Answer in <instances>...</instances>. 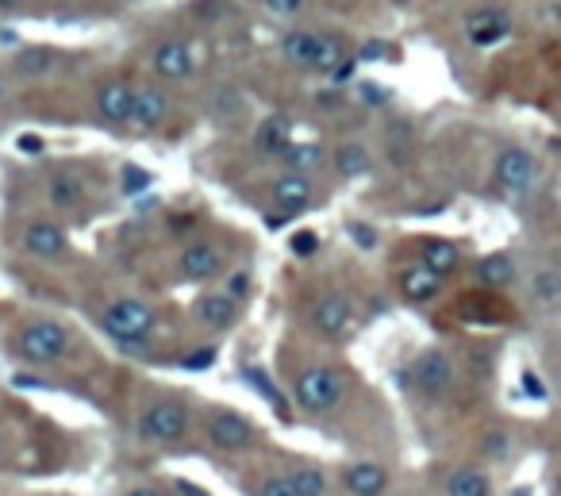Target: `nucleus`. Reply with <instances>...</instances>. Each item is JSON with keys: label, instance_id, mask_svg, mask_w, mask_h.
<instances>
[{"label": "nucleus", "instance_id": "obj_17", "mask_svg": "<svg viewBox=\"0 0 561 496\" xmlns=\"http://www.w3.org/2000/svg\"><path fill=\"white\" fill-rule=\"evenodd\" d=\"M293 116L289 112H269L266 120L254 131V150L266 158H281L285 150L293 147Z\"/></svg>", "mask_w": 561, "mask_h": 496}, {"label": "nucleus", "instance_id": "obj_3", "mask_svg": "<svg viewBox=\"0 0 561 496\" xmlns=\"http://www.w3.org/2000/svg\"><path fill=\"white\" fill-rule=\"evenodd\" d=\"M74 343V335L62 327L58 320H31L20 327V335H16V354L31 362V366H50V362H62L66 358V350Z\"/></svg>", "mask_w": 561, "mask_h": 496}, {"label": "nucleus", "instance_id": "obj_43", "mask_svg": "<svg viewBox=\"0 0 561 496\" xmlns=\"http://www.w3.org/2000/svg\"><path fill=\"white\" fill-rule=\"evenodd\" d=\"M523 389H527V393H531L535 400L546 397V389H542V381H538L535 373H523Z\"/></svg>", "mask_w": 561, "mask_h": 496}, {"label": "nucleus", "instance_id": "obj_38", "mask_svg": "<svg viewBox=\"0 0 561 496\" xmlns=\"http://www.w3.org/2000/svg\"><path fill=\"white\" fill-rule=\"evenodd\" d=\"M354 58H358V62H385V58H389V47H385V39H366L362 47L354 50Z\"/></svg>", "mask_w": 561, "mask_h": 496}, {"label": "nucleus", "instance_id": "obj_47", "mask_svg": "<svg viewBox=\"0 0 561 496\" xmlns=\"http://www.w3.org/2000/svg\"><path fill=\"white\" fill-rule=\"evenodd\" d=\"M127 496H162V493H158V489H131Z\"/></svg>", "mask_w": 561, "mask_h": 496}, {"label": "nucleus", "instance_id": "obj_41", "mask_svg": "<svg viewBox=\"0 0 561 496\" xmlns=\"http://www.w3.org/2000/svg\"><path fill=\"white\" fill-rule=\"evenodd\" d=\"M212 362H216V350L200 347V350H193V354H185V362H181V366H185V370H208Z\"/></svg>", "mask_w": 561, "mask_h": 496}, {"label": "nucleus", "instance_id": "obj_49", "mask_svg": "<svg viewBox=\"0 0 561 496\" xmlns=\"http://www.w3.org/2000/svg\"><path fill=\"white\" fill-rule=\"evenodd\" d=\"M554 496H561V473H558V481H554Z\"/></svg>", "mask_w": 561, "mask_h": 496}, {"label": "nucleus", "instance_id": "obj_4", "mask_svg": "<svg viewBox=\"0 0 561 496\" xmlns=\"http://www.w3.org/2000/svg\"><path fill=\"white\" fill-rule=\"evenodd\" d=\"M139 439L143 443H154V447H173L189 435V408L177 397L154 400L139 412V423H135Z\"/></svg>", "mask_w": 561, "mask_h": 496}, {"label": "nucleus", "instance_id": "obj_48", "mask_svg": "<svg viewBox=\"0 0 561 496\" xmlns=\"http://www.w3.org/2000/svg\"><path fill=\"white\" fill-rule=\"evenodd\" d=\"M4 100H8V81L0 77V108H4Z\"/></svg>", "mask_w": 561, "mask_h": 496}, {"label": "nucleus", "instance_id": "obj_23", "mask_svg": "<svg viewBox=\"0 0 561 496\" xmlns=\"http://www.w3.org/2000/svg\"><path fill=\"white\" fill-rule=\"evenodd\" d=\"M419 262L446 281L450 273H458V266H462V250H458V243H450V239H423L419 243Z\"/></svg>", "mask_w": 561, "mask_h": 496}, {"label": "nucleus", "instance_id": "obj_27", "mask_svg": "<svg viewBox=\"0 0 561 496\" xmlns=\"http://www.w3.org/2000/svg\"><path fill=\"white\" fill-rule=\"evenodd\" d=\"M335 170H339L346 181L350 177H362V174H369L373 170V154H369V147L366 143H342L339 150H335Z\"/></svg>", "mask_w": 561, "mask_h": 496}, {"label": "nucleus", "instance_id": "obj_11", "mask_svg": "<svg viewBox=\"0 0 561 496\" xmlns=\"http://www.w3.org/2000/svg\"><path fill=\"white\" fill-rule=\"evenodd\" d=\"M24 250L31 258H43V262H58L62 254H70V235L66 227L54 224V220H31L24 227Z\"/></svg>", "mask_w": 561, "mask_h": 496}, {"label": "nucleus", "instance_id": "obj_1", "mask_svg": "<svg viewBox=\"0 0 561 496\" xmlns=\"http://www.w3.org/2000/svg\"><path fill=\"white\" fill-rule=\"evenodd\" d=\"M346 397V373L339 366H308L296 373L293 400L296 408H304L308 416H327L335 412Z\"/></svg>", "mask_w": 561, "mask_h": 496}, {"label": "nucleus", "instance_id": "obj_45", "mask_svg": "<svg viewBox=\"0 0 561 496\" xmlns=\"http://www.w3.org/2000/svg\"><path fill=\"white\" fill-rule=\"evenodd\" d=\"M177 489H181L185 496H204L200 489H196V485H189V481H177Z\"/></svg>", "mask_w": 561, "mask_h": 496}, {"label": "nucleus", "instance_id": "obj_22", "mask_svg": "<svg viewBox=\"0 0 561 496\" xmlns=\"http://www.w3.org/2000/svg\"><path fill=\"white\" fill-rule=\"evenodd\" d=\"M58 62H62V54L50 47H24L16 58H12V74L20 77V81H39V77H47L58 70Z\"/></svg>", "mask_w": 561, "mask_h": 496}, {"label": "nucleus", "instance_id": "obj_20", "mask_svg": "<svg viewBox=\"0 0 561 496\" xmlns=\"http://www.w3.org/2000/svg\"><path fill=\"white\" fill-rule=\"evenodd\" d=\"M458 312H462V320H469V323H508L512 320V308L496 297V293H488V289L469 293V297L458 300Z\"/></svg>", "mask_w": 561, "mask_h": 496}, {"label": "nucleus", "instance_id": "obj_21", "mask_svg": "<svg viewBox=\"0 0 561 496\" xmlns=\"http://www.w3.org/2000/svg\"><path fill=\"white\" fill-rule=\"evenodd\" d=\"M319 50H323V31H285L281 35V54L293 62V66H300V70H312L319 58Z\"/></svg>", "mask_w": 561, "mask_h": 496}, {"label": "nucleus", "instance_id": "obj_6", "mask_svg": "<svg viewBox=\"0 0 561 496\" xmlns=\"http://www.w3.org/2000/svg\"><path fill=\"white\" fill-rule=\"evenodd\" d=\"M93 108H97L100 124L108 127L131 124V116H135V85L123 81V77H108L104 85H97V93H93Z\"/></svg>", "mask_w": 561, "mask_h": 496}, {"label": "nucleus", "instance_id": "obj_44", "mask_svg": "<svg viewBox=\"0 0 561 496\" xmlns=\"http://www.w3.org/2000/svg\"><path fill=\"white\" fill-rule=\"evenodd\" d=\"M20 150L24 154H43V139L39 135H20Z\"/></svg>", "mask_w": 561, "mask_h": 496}, {"label": "nucleus", "instance_id": "obj_7", "mask_svg": "<svg viewBox=\"0 0 561 496\" xmlns=\"http://www.w3.org/2000/svg\"><path fill=\"white\" fill-rule=\"evenodd\" d=\"M150 70L162 81H189L196 74V54L189 39H162L150 50Z\"/></svg>", "mask_w": 561, "mask_h": 496}, {"label": "nucleus", "instance_id": "obj_10", "mask_svg": "<svg viewBox=\"0 0 561 496\" xmlns=\"http://www.w3.org/2000/svg\"><path fill=\"white\" fill-rule=\"evenodd\" d=\"M412 381L423 397H442L454 385V362L446 350H423L412 366Z\"/></svg>", "mask_w": 561, "mask_h": 496}, {"label": "nucleus", "instance_id": "obj_19", "mask_svg": "<svg viewBox=\"0 0 561 496\" xmlns=\"http://www.w3.org/2000/svg\"><path fill=\"white\" fill-rule=\"evenodd\" d=\"M342 485L350 496H385L389 493V470L381 462H354L342 473Z\"/></svg>", "mask_w": 561, "mask_h": 496}, {"label": "nucleus", "instance_id": "obj_31", "mask_svg": "<svg viewBox=\"0 0 561 496\" xmlns=\"http://www.w3.org/2000/svg\"><path fill=\"white\" fill-rule=\"evenodd\" d=\"M246 385H250V389H258V393H262V397H266L269 404L277 408V416H285V420H289V404H285V397H281V393L273 389V381L266 377V370L250 366V370H246Z\"/></svg>", "mask_w": 561, "mask_h": 496}, {"label": "nucleus", "instance_id": "obj_28", "mask_svg": "<svg viewBox=\"0 0 561 496\" xmlns=\"http://www.w3.org/2000/svg\"><path fill=\"white\" fill-rule=\"evenodd\" d=\"M446 496H492V481L477 466H462L446 477Z\"/></svg>", "mask_w": 561, "mask_h": 496}, {"label": "nucleus", "instance_id": "obj_15", "mask_svg": "<svg viewBox=\"0 0 561 496\" xmlns=\"http://www.w3.org/2000/svg\"><path fill=\"white\" fill-rule=\"evenodd\" d=\"M269 197L273 204L281 208V216H300L304 208H312V200H316V185H312V177H296V174H281L273 185H269Z\"/></svg>", "mask_w": 561, "mask_h": 496}, {"label": "nucleus", "instance_id": "obj_34", "mask_svg": "<svg viewBox=\"0 0 561 496\" xmlns=\"http://www.w3.org/2000/svg\"><path fill=\"white\" fill-rule=\"evenodd\" d=\"M358 70H362V62H358L354 54H350V58H342L339 66H335V70L327 74V81H331V89H342V85H350V81L358 77Z\"/></svg>", "mask_w": 561, "mask_h": 496}, {"label": "nucleus", "instance_id": "obj_40", "mask_svg": "<svg viewBox=\"0 0 561 496\" xmlns=\"http://www.w3.org/2000/svg\"><path fill=\"white\" fill-rule=\"evenodd\" d=\"M254 496H296L293 485H289V477H266V481H258V493Z\"/></svg>", "mask_w": 561, "mask_h": 496}, {"label": "nucleus", "instance_id": "obj_29", "mask_svg": "<svg viewBox=\"0 0 561 496\" xmlns=\"http://www.w3.org/2000/svg\"><path fill=\"white\" fill-rule=\"evenodd\" d=\"M531 300L546 312L561 308V270H538L531 277Z\"/></svg>", "mask_w": 561, "mask_h": 496}, {"label": "nucleus", "instance_id": "obj_32", "mask_svg": "<svg viewBox=\"0 0 561 496\" xmlns=\"http://www.w3.org/2000/svg\"><path fill=\"white\" fill-rule=\"evenodd\" d=\"M196 20H204V24H223V20H231L235 16V4L231 0H196Z\"/></svg>", "mask_w": 561, "mask_h": 496}, {"label": "nucleus", "instance_id": "obj_26", "mask_svg": "<svg viewBox=\"0 0 561 496\" xmlns=\"http://www.w3.org/2000/svg\"><path fill=\"white\" fill-rule=\"evenodd\" d=\"M277 162H281L285 174L308 177V174H319V170L327 166V150L319 147V143H293Z\"/></svg>", "mask_w": 561, "mask_h": 496}, {"label": "nucleus", "instance_id": "obj_30", "mask_svg": "<svg viewBox=\"0 0 561 496\" xmlns=\"http://www.w3.org/2000/svg\"><path fill=\"white\" fill-rule=\"evenodd\" d=\"M296 496H327V473L319 466H293L285 473Z\"/></svg>", "mask_w": 561, "mask_h": 496}, {"label": "nucleus", "instance_id": "obj_5", "mask_svg": "<svg viewBox=\"0 0 561 496\" xmlns=\"http://www.w3.org/2000/svg\"><path fill=\"white\" fill-rule=\"evenodd\" d=\"M492 177L508 193H527V189H535L538 177H542V162H538L535 150L508 143V147L496 150V158H492Z\"/></svg>", "mask_w": 561, "mask_h": 496}, {"label": "nucleus", "instance_id": "obj_2", "mask_svg": "<svg viewBox=\"0 0 561 496\" xmlns=\"http://www.w3.org/2000/svg\"><path fill=\"white\" fill-rule=\"evenodd\" d=\"M100 327H104L120 347H143L150 335H154V327H158V312L150 308L147 300L120 297L100 312Z\"/></svg>", "mask_w": 561, "mask_h": 496}, {"label": "nucleus", "instance_id": "obj_18", "mask_svg": "<svg viewBox=\"0 0 561 496\" xmlns=\"http://www.w3.org/2000/svg\"><path fill=\"white\" fill-rule=\"evenodd\" d=\"M239 312H243V304H239V300H231L223 289H216V293H204V297L193 304V316L204 323L208 331H227V327H235Z\"/></svg>", "mask_w": 561, "mask_h": 496}, {"label": "nucleus", "instance_id": "obj_46", "mask_svg": "<svg viewBox=\"0 0 561 496\" xmlns=\"http://www.w3.org/2000/svg\"><path fill=\"white\" fill-rule=\"evenodd\" d=\"M24 0H0V12H12V8H20Z\"/></svg>", "mask_w": 561, "mask_h": 496}, {"label": "nucleus", "instance_id": "obj_42", "mask_svg": "<svg viewBox=\"0 0 561 496\" xmlns=\"http://www.w3.org/2000/svg\"><path fill=\"white\" fill-rule=\"evenodd\" d=\"M358 97L362 100H389L392 93L389 89H381V85H369V81H362V85H358Z\"/></svg>", "mask_w": 561, "mask_h": 496}, {"label": "nucleus", "instance_id": "obj_14", "mask_svg": "<svg viewBox=\"0 0 561 496\" xmlns=\"http://www.w3.org/2000/svg\"><path fill=\"white\" fill-rule=\"evenodd\" d=\"M350 323H354V304H350V297L327 293V297L316 300V308H312V327H316L323 339H342V335L350 331Z\"/></svg>", "mask_w": 561, "mask_h": 496}, {"label": "nucleus", "instance_id": "obj_25", "mask_svg": "<svg viewBox=\"0 0 561 496\" xmlns=\"http://www.w3.org/2000/svg\"><path fill=\"white\" fill-rule=\"evenodd\" d=\"M477 281H481V289H488V293L508 289L515 281V258L508 250H492V254H485V258L477 262Z\"/></svg>", "mask_w": 561, "mask_h": 496}, {"label": "nucleus", "instance_id": "obj_36", "mask_svg": "<svg viewBox=\"0 0 561 496\" xmlns=\"http://www.w3.org/2000/svg\"><path fill=\"white\" fill-rule=\"evenodd\" d=\"M262 4H266V12L281 16V20H296V16H304V8H308V0H262Z\"/></svg>", "mask_w": 561, "mask_h": 496}, {"label": "nucleus", "instance_id": "obj_39", "mask_svg": "<svg viewBox=\"0 0 561 496\" xmlns=\"http://www.w3.org/2000/svg\"><path fill=\"white\" fill-rule=\"evenodd\" d=\"M346 235H350V239H354V243H358L362 250L377 247V231H373L369 224H358V220H354V224H346Z\"/></svg>", "mask_w": 561, "mask_h": 496}, {"label": "nucleus", "instance_id": "obj_24", "mask_svg": "<svg viewBox=\"0 0 561 496\" xmlns=\"http://www.w3.org/2000/svg\"><path fill=\"white\" fill-rule=\"evenodd\" d=\"M47 197L58 212H77V208L85 204V181H81V174H74V170H58V174H50V181H47Z\"/></svg>", "mask_w": 561, "mask_h": 496}, {"label": "nucleus", "instance_id": "obj_33", "mask_svg": "<svg viewBox=\"0 0 561 496\" xmlns=\"http://www.w3.org/2000/svg\"><path fill=\"white\" fill-rule=\"evenodd\" d=\"M120 189H123V197H139V193H147L150 189V174L147 170H139L135 162H127L120 174Z\"/></svg>", "mask_w": 561, "mask_h": 496}, {"label": "nucleus", "instance_id": "obj_13", "mask_svg": "<svg viewBox=\"0 0 561 496\" xmlns=\"http://www.w3.org/2000/svg\"><path fill=\"white\" fill-rule=\"evenodd\" d=\"M170 112H173V100L158 81L135 85V116H131V124L143 127V131H154V127H162L170 120Z\"/></svg>", "mask_w": 561, "mask_h": 496}, {"label": "nucleus", "instance_id": "obj_9", "mask_svg": "<svg viewBox=\"0 0 561 496\" xmlns=\"http://www.w3.org/2000/svg\"><path fill=\"white\" fill-rule=\"evenodd\" d=\"M223 247H216L212 239H193V243H185V250L177 254V273H181V281H212L216 273L223 270Z\"/></svg>", "mask_w": 561, "mask_h": 496}, {"label": "nucleus", "instance_id": "obj_37", "mask_svg": "<svg viewBox=\"0 0 561 496\" xmlns=\"http://www.w3.org/2000/svg\"><path fill=\"white\" fill-rule=\"evenodd\" d=\"M289 250H293L296 258H312V254L319 250V235L304 227V231H296L293 239H289Z\"/></svg>", "mask_w": 561, "mask_h": 496}, {"label": "nucleus", "instance_id": "obj_8", "mask_svg": "<svg viewBox=\"0 0 561 496\" xmlns=\"http://www.w3.org/2000/svg\"><path fill=\"white\" fill-rule=\"evenodd\" d=\"M208 439L220 450L239 454V450H246L258 439V427L250 420H243L239 412H231V408H212L208 412Z\"/></svg>", "mask_w": 561, "mask_h": 496}, {"label": "nucleus", "instance_id": "obj_35", "mask_svg": "<svg viewBox=\"0 0 561 496\" xmlns=\"http://www.w3.org/2000/svg\"><path fill=\"white\" fill-rule=\"evenodd\" d=\"M223 293L243 304V300L250 297V270H235V273H231V277L223 281Z\"/></svg>", "mask_w": 561, "mask_h": 496}, {"label": "nucleus", "instance_id": "obj_12", "mask_svg": "<svg viewBox=\"0 0 561 496\" xmlns=\"http://www.w3.org/2000/svg\"><path fill=\"white\" fill-rule=\"evenodd\" d=\"M508 31H512V16H508L504 8H477V12L465 20V43L477 50L496 47V43L508 39Z\"/></svg>", "mask_w": 561, "mask_h": 496}, {"label": "nucleus", "instance_id": "obj_16", "mask_svg": "<svg viewBox=\"0 0 561 496\" xmlns=\"http://www.w3.org/2000/svg\"><path fill=\"white\" fill-rule=\"evenodd\" d=\"M396 293H400V300H408V304H431L442 293V277L427 270L423 262H412V266H404V270L396 273Z\"/></svg>", "mask_w": 561, "mask_h": 496}]
</instances>
